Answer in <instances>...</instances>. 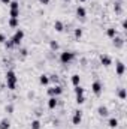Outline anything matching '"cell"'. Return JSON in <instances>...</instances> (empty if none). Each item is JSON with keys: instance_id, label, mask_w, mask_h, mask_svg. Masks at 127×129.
<instances>
[{"instance_id": "26", "label": "cell", "mask_w": 127, "mask_h": 129, "mask_svg": "<svg viewBox=\"0 0 127 129\" xmlns=\"http://www.w3.org/2000/svg\"><path fill=\"white\" fill-rule=\"evenodd\" d=\"M9 6H11V9H20V3H18L17 0H11Z\"/></svg>"}, {"instance_id": "15", "label": "cell", "mask_w": 127, "mask_h": 129, "mask_svg": "<svg viewBox=\"0 0 127 129\" xmlns=\"http://www.w3.org/2000/svg\"><path fill=\"white\" fill-rule=\"evenodd\" d=\"M9 128H11V120L6 119V117L0 120V129H9Z\"/></svg>"}, {"instance_id": "38", "label": "cell", "mask_w": 127, "mask_h": 129, "mask_svg": "<svg viewBox=\"0 0 127 129\" xmlns=\"http://www.w3.org/2000/svg\"><path fill=\"white\" fill-rule=\"evenodd\" d=\"M63 2H70V0H63Z\"/></svg>"}, {"instance_id": "7", "label": "cell", "mask_w": 127, "mask_h": 129, "mask_svg": "<svg viewBox=\"0 0 127 129\" xmlns=\"http://www.w3.org/2000/svg\"><path fill=\"white\" fill-rule=\"evenodd\" d=\"M115 72H117V75H124V72H126V64L123 63V62H118V63L115 64Z\"/></svg>"}, {"instance_id": "2", "label": "cell", "mask_w": 127, "mask_h": 129, "mask_svg": "<svg viewBox=\"0 0 127 129\" xmlns=\"http://www.w3.org/2000/svg\"><path fill=\"white\" fill-rule=\"evenodd\" d=\"M23 39H24V30L23 29H17L15 33L12 35V38H11V41H12V44L15 47H20L21 42H23Z\"/></svg>"}, {"instance_id": "35", "label": "cell", "mask_w": 127, "mask_h": 129, "mask_svg": "<svg viewBox=\"0 0 127 129\" xmlns=\"http://www.w3.org/2000/svg\"><path fill=\"white\" fill-rule=\"evenodd\" d=\"M40 2V5H48L49 3V0H39Z\"/></svg>"}, {"instance_id": "33", "label": "cell", "mask_w": 127, "mask_h": 129, "mask_svg": "<svg viewBox=\"0 0 127 129\" xmlns=\"http://www.w3.org/2000/svg\"><path fill=\"white\" fill-rule=\"evenodd\" d=\"M20 53H21V56H23V57H26V56H27V50H26V48H23Z\"/></svg>"}, {"instance_id": "5", "label": "cell", "mask_w": 127, "mask_h": 129, "mask_svg": "<svg viewBox=\"0 0 127 129\" xmlns=\"http://www.w3.org/2000/svg\"><path fill=\"white\" fill-rule=\"evenodd\" d=\"M91 92L94 93L96 96H100V95H102V92H103V84H102V81H99V80L93 81V84H91Z\"/></svg>"}, {"instance_id": "32", "label": "cell", "mask_w": 127, "mask_h": 129, "mask_svg": "<svg viewBox=\"0 0 127 129\" xmlns=\"http://www.w3.org/2000/svg\"><path fill=\"white\" fill-rule=\"evenodd\" d=\"M5 41H6V36L3 33H0V44H5Z\"/></svg>"}, {"instance_id": "22", "label": "cell", "mask_w": 127, "mask_h": 129, "mask_svg": "<svg viewBox=\"0 0 127 129\" xmlns=\"http://www.w3.org/2000/svg\"><path fill=\"white\" fill-rule=\"evenodd\" d=\"M49 48H51L52 51H57V50L60 48V45H58L57 41H51V42H49Z\"/></svg>"}, {"instance_id": "11", "label": "cell", "mask_w": 127, "mask_h": 129, "mask_svg": "<svg viewBox=\"0 0 127 129\" xmlns=\"http://www.w3.org/2000/svg\"><path fill=\"white\" fill-rule=\"evenodd\" d=\"M97 114H99L100 117H106V116L109 114V110H108V107H105V105H100V107L97 108Z\"/></svg>"}, {"instance_id": "9", "label": "cell", "mask_w": 127, "mask_h": 129, "mask_svg": "<svg viewBox=\"0 0 127 129\" xmlns=\"http://www.w3.org/2000/svg\"><path fill=\"white\" fill-rule=\"evenodd\" d=\"M76 17L81 18V20H85V17H87V11H85L84 6H78V8H76Z\"/></svg>"}, {"instance_id": "28", "label": "cell", "mask_w": 127, "mask_h": 129, "mask_svg": "<svg viewBox=\"0 0 127 129\" xmlns=\"http://www.w3.org/2000/svg\"><path fill=\"white\" fill-rule=\"evenodd\" d=\"M5 47H6L8 50H11V48H14L15 45L12 44V41H11V39H6V41H5Z\"/></svg>"}, {"instance_id": "10", "label": "cell", "mask_w": 127, "mask_h": 129, "mask_svg": "<svg viewBox=\"0 0 127 129\" xmlns=\"http://www.w3.org/2000/svg\"><path fill=\"white\" fill-rule=\"evenodd\" d=\"M123 45H124V38H121V36L117 35V36L114 38V47H115V48H121Z\"/></svg>"}, {"instance_id": "37", "label": "cell", "mask_w": 127, "mask_h": 129, "mask_svg": "<svg viewBox=\"0 0 127 129\" xmlns=\"http://www.w3.org/2000/svg\"><path fill=\"white\" fill-rule=\"evenodd\" d=\"M79 2H81V3H84V2H87V0H79Z\"/></svg>"}, {"instance_id": "1", "label": "cell", "mask_w": 127, "mask_h": 129, "mask_svg": "<svg viewBox=\"0 0 127 129\" xmlns=\"http://www.w3.org/2000/svg\"><path fill=\"white\" fill-rule=\"evenodd\" d=\"M17 83H18L17 74L14 71H8L6 72V84H8V89L9 90H15L17 89Z\"/></svg>"}, {"instance_id": "30", "label": "cell", "mask_w": 127, "mask_h": 129, "mask_svg": "<svg viewBox=\"0 0 127 129\" xmlns=\"http://www.w3.org/2000/svg\"><path fill=\"white\" fill-rule=\"evenodd\" d=\"M54 83V84H58V77L57 75H49V83Z\"/></svg>"}, {"instance_id": "24", "label": "cell", "mask_w": 127, "mask_h": 129, "mask_svg": "<svg viewBox=\"0 0 127 129\" xmlns=\"http://www.w3.org/2000/svg\"><path fill=\"white\" fill-rule=\"evenodd\" d=\"M40 126H42V125H40V122H39V120H33L32 125H30V128H32V129H40Z\"/></svg>"}, {"instance_id": "20", "label": "cell", "mask_w": 127, "mask_h": 129, "mask_svg": "<svg viewBox=\"0 0 127 129\" xmlns=\"http://www.w3.org/2000/svg\"><path fill=\"white\" fill-rule=\"evenodd\" d=\"M73 90H75V95H76V96H81V95H84V93H85V89H84V87H81V86H75V89H73Z\"/></svg>"}, {"instance_id": "23", "label": "cell", "mask_w": 127, "mask_h": 129, "mask_svg": "<svg viewBox=\"0 0 127 129\" xmlns=\"http://www.w3.org/2000/svg\"><path fill=\"white\" fill-rule=\"evenodd\" d=\"M9 15H11V18H18L20 17V9H11Z\"/></svg>"}, {"instance_id": "36", "label": "cell", "mask_w": 127, "mask_h": 129, "mask_svg": "<svg viewBox=\"0 0 127 129\" xmlns=\"http://www.w3.org/2000/svg\"><path fill=\"white\" fill-rule=\"evenodd\" d=\"M0 2H2L3 5H9V3H11V0H0Z\"/></svg>"}, {"instance_id": "34", "label": "cell", "mask_w": 127, "mask_h": 129, "mask_svg": "<svg viewBox=\"0 0 127 129\" xmlns=\"http://www.w3.org/2000/svg\"><path fill=\"white\" fill-rule=\"evenodd\" d=\"M126 27H127V24H126V20H123V23H121V29H123V30H126Z\"/></svg>"}, {"instance_id": "8", "label": "cell", "mask_w": 127, "mask_h": 129, "mask_svg": "<svg viewBox=\"0 0 127 129\" xmlns=\"http://www.w3.org/2000/svg\"><path fill=\"white\" fill-rule=\"evenodd\" d=\"M100 63L103 64V66H111V64H112V59H111V56H108V54H102V56H100Z\"/></svg>"}, {"instance_id": "17", "label": "cell", "mask_w": 127, "mask_h": 129, "mask_svg": "<svg viewBox=\"0 0 127 129\" xmlns=\"http://www.w3.org/2000/svg\"><path fill=\"white\" fill-rule=\"evenodd\" d=\"M54 29H55V32H63L64 30V24L60 21V20H57V21L54 23Z\"/></svg>"}, {"instance_id": "16", "label": "cell", "mask_w": 127, "mask_h": 129, "mask_svg": "<svg viewBox=\"0 0 127 129\" xmlns=\"http://www.w3.org/2000/svg\"><path fill=\"white\" fill-rule=\"evenodd\" d=\"M18 18H9V21H8V26L11 27V29H17L18 27Z\"/></svg>"}, {"instance_id": "25", "label": "cell", "mask_w": 127, "mask_h": 129, "mask_svg": "<svg viewBox=\"0 0 127 129\" xmlns=\"http://www.w3.org/2000/svg\"><path fill=\"white\" fill-rule=\"evenodd\" d=\"M117 95H118V98H120L121 101H124V99H126V89H120Z\"/></svg>"}, {"instance_id": "3", "label": "cell", "mask_w": 127, "mask_h": 129, "mask_svg": "<svg viewBox=\"0 0 127 129\" xmlns=\"http://www.w3.org/2000/svg\"><path fill=\"white\" fill-rule=\"evenodd\" d=\"M75 57H76V54H75L73 51H63V53L60 54V62L63 64H69L70 62L75 60Z\"/></svg>"}, {"instance_id": "29", "label": "cell", "mask_w": 127, "mask_h": 129, "mask_svg": "<svg viewBox=\"0 0 127 129\" xmlns=\"http://www.w3.org/2000/svg\"><path fill=\"white\" fill-rule=\"evenodd\" d=\"M84 102H85V96H84V95H81V96H76V104L82 105Z\"/></svg>"}, {"instance_id": "21", "label": "cell", "mask_w": 127, "mask_h": 129, "mask_svg": "<svg viewBox=\"0 0 127 129\" xmlns=\"http://www.w3.org/2000/svg\"><path fill=\"white\" fill-rule=\"evenodd\" d=\"M82 29H81V27H76V29H75V32H73V36H75V39H81V38H82Z\"/></svg>"}, {"instance_id": "18", "label": "cell", "mask_w": 127, "mask_h": 129, "mask_svg": "<svg viewBox=\"0 0 127 129\" xmlns=\"http://www.w3.org/2000/svg\"><path fill=\"white\" fill-rule=\"evenodd\" d=\"M70 81H72L73 86H79V83H81V77H79L78 74H73L72 78H70Z\"/></svg>"}, {"instance_id": "31", "label": "cell", "mask_w": 127, "mask_h": 129, "mask_svg": "<svg viewBox=\"0 0 127 129\" xmlns=\"http://www.w3.org/2000/svg\"><path fill=\"white\" fill-rule=\"evenodd\" d=\"M6 113H9V114H12L14 113V105H6Z\"/></svg>"}, {"instance_id": "4", "label": "cell", "mask_w": 127, "mask_h": 129, "mask_svg": "<svg viewBox=\"0 0 127 129\" xmlns=\"http://www.w3.org/2000/svg\"><path fill=\"white\" fill-rule=\"evenodd\" d=\"M61 93H63V87L60 84H55V86H52V87L48 89V95L52 98H58Z\"/></svg>"}, {"instance_id": "27", "label": "cell", "mask_w": 127, "mask_h": 129, "mask_svg": "<svg viewBox=\"0 0 127 129\" xmlns=\"http://www.w3.org/2000/svg\"><path fill=\"white\" fill-rule=\"evenodd\" d=\"M114 11H115L117 14H121V12H123V5H121V3H115Z\"/></svg>"}, {"instance_id": "12", "label": "cell", "mask_w": 127, "mask_h": 129, "mask_svg": "<svg viewBox=\"0 0 127 129\" xmlns=\"http://www.w3.org/2000/svg\"><path fill=\"white\" fill-rule=\"evenodd\" d=\"M117 35H118V30H117L115 27H109V29H106V36H108V38L114 39Z\"/></svg>"}, {"instance_id": "14", "label": "cell", "mask_w": 127, "mask_h": 129, "mask_svg": "<svg viewBox=\"0 0 127 129\" xmlns=\"http://www.w3.org/2000/svg\"><path fill=\"white\" fill-rule=\"evenodd\" d=\"M57 104H58V99H57V98L51 96L48 99V108H49V110H54V108L57 107Z\"/></svg>"}, {"instance_id": "6", "label": "cell", "mask_w": 127, "mask_h": 129, "mask_svg": "<svg viewBox=\"0 0 127 129\" xmlns=\"http://www.w3.org/2000/svg\"><path fill=\"white\" fill-rule=\"evenodd\" d=\"M82 122V111L81 110H76L73 113V117H72V123L73 125H79Z\"/></svg>"}, {"instance_id": "19", "label": "cell", "mask_w": 127, "mask_h": 129, "mask_svg": "<svg viewBox=\"0 0 127 129\" xmlns=\"http://www.w3.org/2000/svg\"><path fill=\"white\" fill-rule=\"evenodd\" d=\"M108 126H109V128H112V129H115L117 126H118V120H117L115 117H111V119L108 120Z\"/></svg>"}, {"instance_id": "13", "label": "cell", "mask_w": 127, "mask_h": 129, "mask_svg": "<svg viewBox=\"0 0 127 129\" xmlns=\"http://www.w3.org/2000/svg\"><path fill=\"white\" fill-rule=\"evenodd\" d=\"M39 83H40L42 86H48V84H49V75L42 74V75L39 77Z\"/></svg>"}]
</instances>
